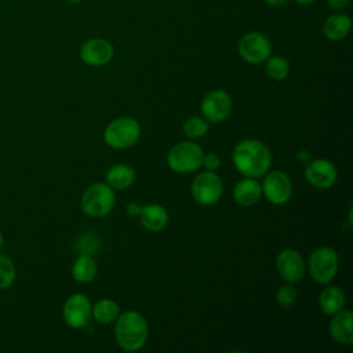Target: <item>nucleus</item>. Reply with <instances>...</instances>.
<instances>
[{"mask_svg":"<svg viewBox=\"0 0 353 353\" xmlns=\"http://www.w3.org/2000/svg\"><path fill=\"white\" fill-rule=\"evenodd\" d=\"M1 247H3V234L0 232V250H1Z\"/></svg>","mask_w":353,"mask_h":353,"instance_id":"33","label":"nucleus"},{"mask_svg":"<svg viewBox=\"0 0 353 353\" xmlns=\"http://www.w3.org/2000/svg\"><path fill=\"white\" fill-rule=\"evenodd\" d=\"M139 134L141 127L135 119L117 117L106 125L103 139L113 149H127L138 141Z\"/></svg>","mask_w":353,"mask_h":353,"instance_id":"5","label":"nucleus"},{"mask_svg":"<svg viewBox=\"0 0 353 353\" xmlns=\"http://www.w3.org/2000/svg\"><path fill=\"white\" fill-rule=\"evenodd\" d=\"M66 1H69V3H80L81 0H66Z\"/></svg>","mask_w":353,"mask_h":353,"instance_id":"34","label":"nucleus"},{"mask_svg":"<svg viewBox=\"0 0 353 353\" xmlns=\"http://www.w3.org/2000/svg\"><path fill=\"white\" fill-rule=\"evenodd\" d=\"M295 3H298V4H301V6H307V4H312V3H314L316 0H294Z\"/></svg>","mask_w":353,"mask_h":353,"instance_id":"32","label":"nucleus"},{"mask_svg":"<svg viewBox=\"0 0 353 353\" xmlns=\"http://www.w3.org/2000/svg\"><path fill=\"white\" fill-rule=\"evenodd\" d=\"M139 218L143 228L150 232H160L168 223V212L160 204H148L142 207Z\"/></svg>","mask_w":353,"mask_h":353,"instance_id":"17","label":"nucleus"},{"mask_svg":"<svg viewBox=\"0 0 353 353\" xmlns=\"http://www.w3.org/2000/svg\"><path fill=\"white\" fill-rule=\"evenodd\" d=\"M98 272L97 262L91 255L80 254V256L73 262L72 276L79 283H90L95 279Z\"/></svg>","mask_w":353,"mask_h":353,"instance_id":"21","label":"nucleus"},{"mask_svg":"<svg viewBox=\"0 0 353 353\" xmlns=\"http://www.w3.org/2000/svg\"><path fill=\"white\" fill-rule=\"evenodd\" d=\"M327 3H328V6L331 8L342 10V8H345L350 3V0H327Z\"/></svg>","mask_w":353,"mask_h":353,"instance_id":"30","label":"nucleus"},{"mask_svg":"<svg viewBox=\"0 0 353 353\" xmlns=\"http://www.w3.org/2000/svg\"><path fill=\"white\" fill-rule=\"evenodd\" d=\"M352 21L346 14H334L328 17L323 23V33L331 41H339L350 32Z\"/></svg>","mask_w":353,"mask_h":353,"instance_id":"18","label":"nucleus"},{"mask_svg":"<svg viewBox=\"0 0 353 353\" xmlns=\"http://www.w3.org/2000/svg\"><path fill=\"white\" fill-rule=\"evenodd\" d=\"M240 57L248 63H262L272 52V44L269 39L259 32H250L244 34L237 44Z\"/></svg>","mask_w":353,"mask_h":353,"instance_id":"8","label":"nucleus"},{"mask_svg":"<svg viewBox=\"0 0 353 353\" xmlns=\"http://www.w3.org/2000/svg\"><path fill=\"white\" fill-rule=\"evenodd\" d=\"M76 248L80 254L91 255L98 250V241L92 234H81L76 241Z\"/></svg>","mask_w":353,"mask_h":353,"instance_id":"27","label":"nucleus"},{"mask_svg":"<svg viewBox=\"0 0 353 353\" xmlns=\"http://www.w3.org/2000/svg\"><path fill=\"white\" fill-rule=\"evenodd\" d=\"M265 1L272 7H281L284 3H287V0H265Z\"/></svg>","mask_w":353,"mask_h":353,"instance_id":"31","label":"nucleus"},{"mask_svg":"<svg viewBox=\"0 0 353 353\" xmlns=\"http://www.w3.org/2000/svg\"><path fill=\"white\" fill-rule=\"evenodd\" d=\"M208 128H210V123L204 117L193 116L183 123V132L189 138H201L203 135L207 134Z\"/></svg>","mask_w":353,"mask_h":353,"instance_id":"25","label":"nucleus"},{"mask_svg":"<svg viewBox=\"0 0 353 353\" xmlns=\"http://www.w3.org/2000/svg\"><path fill=\"white\" fill-rule=\"evenodd\" d=\"M276 268L280 276L288 283H296L305 276V261L302 255L292 248L280 251L276 258Z\"/></svg>","mask_w":353,"mask_h":353,"instance_id":"13","label":"nucleus"},{"mask_svg":"<svg viewBox=\"0 0 353 353\" xmlns=\"http://www.w3.org/2000/svg\"><path fill=\"white\" fill-rule=\"evenodd\" d=\"M319 305L320 309L328 314L332 316L335 313H338L339 310H342L343 305H345V294L343 291L336 287V285H331V287H325L319 296Z\"/></svg>","mask_w":353,"mask_h":353,"instance_id":"19","label":"nucleus"},{"mask_svg":"<svg viewBox=\"0 0 353 353\" xmlns=\"http://www.w3.org/2000/svg\"><path fill=\"white\" fill-rule=\"evenodd\" d=\"M17 277V269L14 262L4 254H0V290H6L12 285Z\"/></svg>","mask_w":353,"mask_h":353,"instance_id":"24","label":"nucleus"},{"mask_svg":"<svg viewBox=\"0 0 353 353\" xmlns=\"http://www.w3.org/2000/svg\"><path fill=\"white\" fill-rule=\"evenodd\" d=\"M135 181V171L127 164H116L106 172V183L112 189H127Z\"/></svg>","mask_w":353,"mask_h":353,"instance_id":"20","label":"nucleus"},{"mask_svg":"<svg viewBox=\"0 0 353 353\" xmlns=\"http://www.w3.org/2000/svg\"><path fill=\"white\" fill-rule=\"evenodd\" d=\"M338 272V255L330 247L316 248L309 258V273L320 284L330 283Z\"/></svg>","mask_w":353,"mask_h":353,"instance_id":"7","label":"nucleus"},{"mask_svg":"<svg viewBox=\"0 0 353 353\" xmlns=\"http://www.w3.org/2000/svg\"><path fill=\"white\" fill-rule=\"evenodd\" d=\"M232 112V98L223 90H212L201 101V113L208 123H221Z\"/></svg>","mask_w":353,"mask_h":353,"instance_id":"11","label":"nucleus"},{"mask_svg":"<svg viewBox=\"0 0 353 353\" xmlns=\"http://www.w3.org/2000/svg\"><path fill=\"white\" fill-rule=\"evenodd\" d=\"M296 298H298V291L294 287V283L287 281L285 284L280 285L276 292V301L283 307H290L291 305H294Z\"/></svg>","mask_w":353,"mask_h":353,"instance_id":"26","label":"nucleus"},{"mask_svg":"<svg viewBox=\"0 0 353 353\" xmlns=\"http://www.w3.org/2000/svg\"><path fill=\"white\" fill-rule=\"evenodd\" d=\"M65 323L72 328L85 327L92 317V306L90 299L80 292L72 294L63 303L62 309Z\"/></svg>","mask_w":353,"mask_h":353,"instance_id":"9","label":"nucleus"},{"mask_svg":"<svg viewBox=\"0 0 353 353\" xmlns=\"http://www.w3.org/2000/svg\"><path fill=\"white\" fill-rule=\"evenodd\" d=\"M265 62H266L265 63V70H266L268 76L272 80L281 81V80H284L288 76L290 65H288L287 59H284L283 57H279V55L270 57L269 55Z\"/></svg>","mask_w":353,"mask_h":353,"instance_id":"23","label":"nucleus"},{"mask_svg":"<svg viewBox=\"0 0 353 353\" xmlns=\"http://www.w3.org/2000/svg\"><path fill=\"white\" fill-rule=\"evenodd\" d=\"M203 149L190 141H183L174 145L167 154L168 167L178 174H188L201 167Z\"/></svg>","mask_w":353,"mask_h":353,"instance_id":"4","label":"nucleus"},{"mask_svg":"<svg viewBox=\"0 0 353 353\" xmlns=\"http://www.w3.org/2000/svg\"><path fill=\"white\" fill-rule=\"evenodd\" d=\"M114 335L121 349L127 352L139 350L148 339V323L141 313L127 310L116 319Z\"/></svg>","mask_w":353,"mask_h":353,"instance_id":"2","label":"nucleus"},{"mask_svg":"<svg viewBox=\"0 0 353 353\" xmlns=\"http://www.w3.org/2000/svg\"><path fill=\"white\" fill-rule=\"evenodd\" d=\"M141 210H142V207H141L138 203H130V204L125 207V212H127L130 216H139Z\"/></svg>","mask_w":353,"mask_h":353,"instance_id":"29","label":"nucleus"},{"mask_svg":"<svg viewBox=\"0 0 353 353\" xmlns=\"http://www.w3.org/2000/svg\"><path fill=\"white\" fill-rule=\"evenodd\" d=\"M119 314L120 307L112 299H101L92 306V317L101 324H110L116 321Z\"/></svg>","mask_w":353,"mask_h":353,"instance_id":"22","label":"nucleus"},{"mask_svg":"<svg viewBox=\"0 0 353 353\" xmlns=\"http://www.w3.org/2000/svg\"><path fill=\"white\" fill-rule=\"evenodd\" d=\"M338 176L335 165L325 159H316L310 161L305 168L306 181L316 189L331 188Z\"/></svg>","mask_w":353,"mask_h":353,"instance_id":"12","label":"nucleus"},{"mask_svg":"<svg viewBox=\"0 0 353 353\" xmlns=\"http://www.w3.org/2000/svg\"><path fill=\"white\" fill-rule=\"evenodd\" d=\"M114 203V192L106 182L90 185L81 196V210L85 215L92 218H99L109 214L113 210Z\"/></svg>","mask_w":353,"mask_h":353,"instance_id":"3","label":"nucleus"},{"mask_svg":"<svg viewBox=\"0 0 353 353\" xmlns=\"http://www.w3.org/2000/svg\"><path fill=\"white\" fill-rule=\"evenodd\" d=\"M201 165L205 167V170H208V171H215L221 165V159L215 153L204 154Z\"/></svg>","mask_w":353,"mask_h":353,"instance_id":"28","label":"nucleus"},{"mask_svg":"<svg viewBox=\"0 0 353 353\" xmlns=\"http://www.w3.org/2000/svg\"><path fill=\"white\" fill-rule=\"evenodd\" d=\"M223 192V183L214 171L200 172L192 182V196L201 205H214L219 201Z\"/></svg>","mask_w":353,"mask_h":353,"instance_id":"6","label":"nucleus"},{"mask_svg":"<svg viewBox=\"0 0 353 353\" xmlns=\"http://www.w3.org/2000/svg\"><path fill=\"white\" fill-rule=\"evenodd\" d=\"M332 320L330 323V335L338 342L343 345H352L353 342V313L350 310H339L332 314Z\"/></svg>","mask_w":353,"mask_h":353,"instance_id":"15","label":"nucleus"},{"mask_svg":"<svg viewBox=\"0 0 353 353\" xmlns=\"http://www.w3.org/2000/svg\"><path fill=\"white\" fill-rule=\"evenodd\" d=\"M232 160L237 171L244 176L259 178L269 171L272 154L261 141L244 139L234 146Z\"/></svg>","mask_w":353,"mask_h":353,"instance_id":"1","label":"nucleus"},{"mask_svg":"<svg viewBox=\"0 0 353 353\" xmlns=\"http://www.w3.org/2000/svg\"><path fill=\"white\" fill-rule=\"evenodd\" d=\"M262 194L273 204H284L292 194V182L290 176L280 170H274L266 174L262 183Z\"/></svg>","mask_w":353,"mask_h":353,"instance_id":"10","label":"nucleus"},{"mask_svg":"<svg viewBox=\"0 0 353 353\" xmlns=\"http://www.w3.org/2000/svg\"><path fill=\"white\" fill-rule=\"evenodd\" d=\"M262 197V186L255 178L240 179L233 189V199L240 205H252Z\"/></svg>","mask_w":353,"mask_h":353,"instance_id":"16","label":"nucleus"},{"mask_svg":"<svg viewBox=\"0 0 353 353\" xmlns=\"http://www.w3.org/2000/svg\"><path fill=\"white\" fill-rule=\"evenodd\" d=\"M113 46L105 39H90L80 48V58L88 66H103L113 58Z\"/></svg>","mask_w":353,"mask_h":353,"instance_id":"14","label":"nucleus"}]
</instances>
